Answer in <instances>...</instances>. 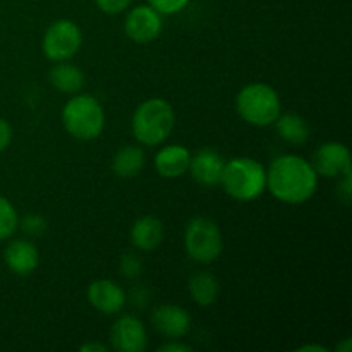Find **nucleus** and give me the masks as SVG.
Segmentation results:
<instances>
[{
    "mask_svg": "<svg viewBox=\"0 0 352 352\" xmlns=\"http://www.w3.org/2000/svg\"><path fill=\"white\" fill-rule=\"evenodd\" d=\"M267 188L287 205H301L315 195L318 174L308 160L298 155L275 158L267 170Z\"/></svg>",
    "mask_w": 352,
    "mask_h": 352,
    "instance_id": "f257e3e1",
    "label": "nucleus"
},
{
    "mask_svg": "<svg viewBox=\"0 0 352 352\" xmlns=\"http://www.w3.org/2000/svg\"><path fill=\"white\" fill-rule=\"evenodd\" d=\"M174 126V109L164 98H150L140 103L133 116L134 138L146 146L164 143L170 136Z\"/></svg>",
    "mask_w": 352,
    "mask_h": 352,
    "instance_id": "f03ea898",
    "label": "nucleus"
},
{
    "mask_svg": "<svg viewBox=\"0 0 352 352\" xmlns=\"http://www.w3.org/2000/svg\"><path fill=\"white\" fill-rule=\"evenodd\" d=\"M220 184L223 191L239 201H253L267 189V170L263 165L248 157L226 162Z\"/></svg>",
    "mask_w": 352,
    "mask_h": 352,
    "instance_id": "7ed1b4c3",
    "label": "nucleus"
},
{
    "mask_svg": "<svg viewBox=\"0 0 352 352\" xmlns=\"http://www.w3.org/2000/svg\"><path fill=\"white\" fill-rule=\"evenodd\" d=\"M62 124L65 131L78 140H95L105 127V112L95 96L76 95L64 105Z\"/></svg>",
    "mask_w": 352,
    "mask_h": 352,
    "instance_id": "20e7f679",
    "label": "nucleus"
},
{
    "mask_svg": "<svg viewBox=\"0 0 352 352\" xmlns=\"http://www.w3.org/2000/svg\"><path fill=\"white\" fill-rule=\"evenodd\" d=\"M236 110L248 124L258 127L270 126L280 116V98L272 86L253 82L237 93Z\"/></svg>",
    "mask_w": 352,
    "mask_h": 352,
    "instance_id": "39448f33",
    "label": "nucleus"
},
{
    "mask_svg": "<svg viewBox=\"0 0 352 352\" xmlns=\"http://www.w3.org/2000/svg\"><path fill=\"white\" fill-rule=\"evenodd\" d=\"M184 246L195 261L212 263L223 250L222 232L213 220L206 217H195L186 226Z\"/></svg>",
    "mask_w": 352,
    "mask_h": 352,
    "instance_id": "423d86ee",
    "label": "nucleus"
},
{
    "mask_svg": "<svg viewBox=\"0 0 352 352\" xmlns=\"http://www.w3.org/2000/svg\"><path fill=\"white\" fill-rule=\"evenodd\" d=\"M82 43V33L76 23L60 19L52 24L43 36V54L48 60L62 62L74 57Z\"/></svg>",
    "mask_w": 352,
    "mask_h": 352,
    "instance_id": "0eeeda50",
    "label": "nucleus"
},
{
    "mask_svg": "<svg viewBox=\"0 0 352 352\" xmlns=\"http://www.w3.org/2000/svg\"><path fill=\"white\" fill-rule=\"evenodd\" d=\"M126 34L136 43H148L160 36L162 33V14L157 12L151 6L134 7L124 23Z\"/></svg>",
    "mask_w": 352,
    "mask_h": 352,
    "instance_id": "6e6552de",
    "label": "nucleus"
},
{
    "mask_svg": "<svg viewBox=\"0 0 352 352\" xmlns=\"http://www.w3.org/2000/svg\"><path fill=\"white\" fill-rule=\"evenodd\" d=\"M110 340L113 349L119 352H143L148 344L146 329L136 316L124 315L113 323Z\"/></svg>",
    "mask_w": 352,
    "mask_h": 352,
    "instance_id": "1a4fd4ad",
    "label": "nucleus"
},
{
    "mask_svg": "<svg viewBox=\"0 0 352 352\" xmlns=\"http://www.w3.org/2000/svg\"><path fill=\"white\" fill-rule=\"evenodd\" d=\"M311 165L316 174L327 175V177L351 175V153L342 143L330 141L315 151Z\"/></svg>",
    "mask_w": 352,
    "mask_h": 352,
    "instance_id": "9d476101",
    "label": "nucleus"
},
{
    "mask_svg": "<svg viewBox=\"0 0 352 352\" xmlns=\"http://www.w3.org/2000/svg\"><path fill=\"white\" fill-rule=\"evenodd\" d=\"M88 301L103 315H117L126 305V292L113 280H95L88 287Z\"/></svg>",
    "mask_w": 352,
    "mask_h": 352,
    "instance_id": "9b49d317",
    "label": "nucleus"
},
{
    "mask_svg": "<svg viewBox=\"0 0 352 352\" xmlns=\"http://www.w3.org/2000/svg\"><path fill=\"white\" fill-rule=\"evenodd\" d=\"M155 330L168 339H181L191 329V316L184 308L175 305L158 306L151 315Z\"/></svg>",
    "mask_w": 352,
    "mask_h": 352,
    "instance_id": "f8f14e48",
    "label": "nucleus"
},
{
    "mask_svg": "<svg viewBox=\"0 0 352 352\" xmlns=\"http://www.w3.org/2000/svg\"><path fill=\"white\" fill-rule=\"evenodd\" d=\"M226 160L219 151L212 148H203L189 162V170L192 179L201 186H215L222 177Z\"/></svg>",
    "mask_w": 352,
    "mask_h": 352,
    "instance_id": "ddd939ff",
    "label": "nucleus"
},
{
    "mask_svg": "<svg viewBox=\"0 0 352 352\" xmlns=\"http://www.w3.org/2000/svg\"><path fill=\"white\" fill-rule=\"evenodd\" d=\"M189 162H191V153L188 148L181 146V144H170L165 146L155 155V168L162 177L175 179L186 174L189 168Z\"/></svg>",
    "mask_w": 352,
    "mask_h": 352,
    "instance_id": "4468645a",
    "label": "nucleus"
},
{
    "mask_svg": "<svg viewBox=\"0 0 352 352\" xmlns=\"http://www.w3.org/2000/svg\"><path fill=\"white\" fill-rule=\"evenodd\" d=\"M3 260H6L7 267L14 274L30 275L38 267L40 254H38V250L34 244L23 239H17L9 243V246L6 248V251H3Z\"/></svg>",
    "mask_w": 352,
    "mask_h": 352,
    "instance_id": "2eb2a0df",
    "label": "nucleus"
},
{
    "mask_svg": "<svg viewBox=\"0 0 352 352\" xmlns=\"http://www.w3.org/2000/svg\"><path fill=\"white\" fill-rule=\"evenodd\" d=\"M164 241V223L155 217H141L131 229V243L141 251H153Z\"/></svg>",
    "mask_w": 352,
    "mask_h": 352,
    "instance_id": "dca6fc26",
    "label": "nucleus"
},
{
    "mask_svg": "<svg viewBox=\"0 0 352 352\" xmlns=\"http://www.w3.org/2000/svg\"><path fill=\"white\" fill-rule=\"evenodd\" d=\"M48 79L62 93H78L85 86V74L81 69L72 64H65V60L52 67Z\"/></svg>",
    "mask_w": 352,
    "mask_h": 352,
    "instance_id": "f3484780",
    "label": "nucleus"
},
{
    "mask_svg": "<svg viewBox=\"0 0 352 352\" xmlns=\"http://www.w3.org/2000/svg\"><path fill=\"white\" fill-rule=\"evenodd\" d=\"M144 167V153L138 146H122L112 160V170L119 177H134Z\"/></svg>",
    "mask_w": 352,
    "mask_h": 352,
    "instance_id": "a211bd4d",
    "label": "nucleus"
},
{
    "mask_svg": "<svg viewBox=\"0 0 352 352\" xmlns=\"http://www.w3.org/2000/svg\"><path fill=\"white\" fill-rule=\"evenodd\" d=\"M275 124H277L278 136L287 141V143L305 144L308 141L309 126L298 113H284V116H278Z\"/></svg>",
    "mask_w": 352,
    "mask_h": 352,
    "instance_id": "6ab92c4d",
    "label": "nucleus"
},
{
    "mask_svg": "<svg viewBox=\"0 0 352 352\" xmlns=\"http://www.w3.org/2000/svg\"><path fill=\"white\" fill-rule=\"evenodd\" d=\"M219 280L208 272H198L189 280V294L199 306H210L219 298Z\"/></svg>",
    "mask_w": 352,
    "mask_h": 352,
    "instance_id": "aec40b11",
    "label": "nucleus"
},
{
    "mask_svg": "<svg viewBox=\"0 0 352 352\" xmlns=\"http://www.w3.org/2000/svg\"><path fill=\"white\" fill-rule=\"evenodd\" d=\"M17 223H19V219H17L16 208L9 199L0 196V241L9 239L16 232Z\"/></svg>",
    "mask_w": 352,
    "mask_h": 352,
    "instance_id": "412c9836",
    "label": "nucleus"
},
{
    "mask_svg": "<svg viewBox=\"0 0 352 352\" xmlns=\"http://www.w3.org/2000/svg\"><path fill=\"white\" fill-rule=\"evenodd\" d=\"M189 0H148L151 7L160 14H175L181 12Z\"/></svg>",
    "mask_w": 352,
    "mask_h": 352,
    "instance_id": "4be33fe9",
    "label": "nucleus"
},
{
    "mask_svg": "<svg viewBox=\"0 0 352 352\" xmlns=\"http://www.w3.org/2000/svg\"><path fill=\"white\" fill-rule=\"evenodd\" d=\"M120 268H122V274L126 275V277H138V275L141 274L140 258H138L136 254H126V256L122 258V261H120Z\"/></svg>",
    "mask_w": 352,
    "mask_h": 352,
    "instance_id": "5701e85b",
    "label": "nucleus"
},
{
    "mask_svg": "<svg viewBox=\"0 0 352 352\" xmlns=\"http://www.w3.org/2000/svg\"><path fill=\"white\" fill-rule=\"evenodd\" d=\"M95 2L105 14H119L126 10L133 0H95Z\"/></svg>",
    "mask_w": 352,
    "mask_h": 352,
    "instance_id": "b1692460",
    "label": "nucleus"
},
{
    "mask_svg": "<svg viewBox=\"0 0 352 352\" xmlns=\"http://www.w3.org/2000/svg\"><path fill=\"white\" fill-rule=\"evenodd\" d=\"M23 227L26 232L33 234V236H40L45 230V227H47V223H45V220L40 215H28L23 220Z\"/></svg>",
    "mask_w": 352,
    "mask_h": 352,
    "instance_id": "393cba45",
    "label": "nucleus"
},
{
    "mask_svg": "<svg viewBox=\"0 0 352 352\" xmlns=\"http://www.w3.org/2000/svg\"><path fill=\"white\" fill-rule=\"evenodd\" d=\"M10 140H12V127H10L7 120L0 119V151H3L9 146Z\"/></svg>",
    "mask_w": 352,
    "mask_h": 352,
    "instance_id": "a878e982",
    "label": "nucleus"
},
{
    "mask_svg": "<svg viewBox=\"0 0 352 352\" xmlns=\"http://www.w3.org/2000/svg\"><path fill=\"white\" fill-rule=\"evenodd\" d=\"M192 351L191 346L188 344H179V342H168L165 346L158 347V352H189Z\"/></svg>",
    "mask_w": 352,
    "mask_h": 352,
    "instance_id": "bb28decb",
    "label": "nucleus"
},
{
    "mask_svg": "<svg viewBox=\"0 0 352 352\" xmlns=\"http://www.w3.org/2000/svg\"><path fill=\"white\" fill-rule=\"evenodd\" d=\"M81 351H82V352H91V351L107 352V346H105V344L91 342V344H85V346H81Z\"/></svg>",
    "mask_w": 352,
    "mask_h": 352,
    "instance_id": "cd10ccee",
    "label": "nucleus"
},
{
    "mask_svg": "<svg viewBox=\"0 0 352 352\" xmlns=\"http://www.w3.org/2000/svg\"><path fill=\"white\" fill-rule=\"evenodd\" d=\"M351 347H352L351 339H346V342H344L342 346H337V351H346V352H349Z\"/></svg>",
    "mask_w": 352,
    "mask_h": 352,
    "instance_id": "c85d7f7f",
    "label": "nucleus"
},
{
    "mask_svg": "<svg viewBox=\"0 0 352 352\" xmlns=\"http://www.w3.org/2000/svg\"><path fill=\"white\" fill-rule=\"evenodd\" d=\"M299 351H320V352H325L327 349L325 347H322V346H305V347H301V349Z\"/></svg>",
    "mask_w": 352,
    "mask_h": 352,
    "instance_id": "c756f323",
    "label": "nucleus"
}]
</instances>
